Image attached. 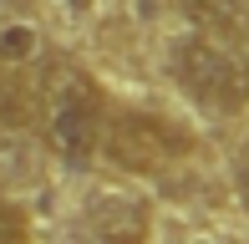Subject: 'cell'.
Wrapping results in <instances>:
<instances>
[{
    "instance_id": "cell-8",
    "label": "cell",
    "mask_w": 249,
    "mask_h": 244,
    "mask_svg": "<svg viewBox=\"0 0 249 244\" xmlns=\"http://www.w3.org/2000/svg\"><path fill=\"white\" fill-rule=\"evenodd\" d=\"M0 244H31L20 209H16V204H5V198H0Z\"/></svg>"
},
{
    "instance_id": "cell-3",
    "label": "cell",
    "mask_w": 249,
    "mask_h": 244,
    "mask_svg": "<svg viewBox=\"0 0 249 244\" xmlns=\"http://www.w3.org/2000/svg\"><path fill=\"white\" fill-rule=\"evenodd\" d=\"M102 153H107V163L122 168V173H158V168H168V163L188 158V153H194V138H188L183 127H173V122L153 117V112H117L102 127Z\"/></svg>"
},
{
    "instance_id": "cell-5",
    "label": "cell",
    "mask_w": 249,
    "mask_h": 244,
    "mask_svg": "<svg viewBox=\"0 0 249 244\" xmlns=\"http://www.w3.org/2000/svg\"><path fill=\"white\" fill-rule=\"evenodd\" d=\"M41 56V31L31 26V20H5L0 26V66H26Z\"/></svg>"
},
{
    "instance_id": "cell-9",
    "label": "cell",
    "mask_w": 249,
    "mask_h": 244,
    "mask_svg": "<svg viewBox=\"0 0 249 244\" xmlns=\"http://www.w3.org/2000/svg\"><path fill=\"white\" fill-rule=\"evenodd\" d=\"M234 183H239V198H244V209H249V142L239 148V158H234Z\"/></svg>"
},
{
    "instance_id": "cell-7",
    "label": "cell",
    "mask_w": 249,
    "mask_h": 244,
    "mask_svg": "<svg viewBox=\"0 0 249 244\" xmlns=\"http://www.w3.org/2000/svg\"><path fill=\"white\" fill-rule=\"evenodd\" d=\"M26 117H31V107H26V97H20V87L0 76V132L26 127Z\"/></svg>"
},
{
    "instance_id": "cell-1",
    "label": "cell",
    "mask_w": 249,
    "mask_h": 244,
    "mask_svg": "<svg viewBox=\"0 0 249 244\" xmlns=\"http://www.w3.org/2000/svg\"><path fill=\"white\" fill-rule=\"evenodd\" d=\"M102 127H107V102H102L92 76H61L46 102V148L66 168H87L102 153Z\"/></svg>"
},
{
    "instance_id": "cell-6",
    "label": "cell",
    "mask_w": 249,
    "mask_h": 244,
    "mask_svg": "<svg viewBox=\"0 0 249 244\" xmlns=\"http://www.w3.org/2000/svg\"><path fill=\"white\" fill-rule=\"evenodd\" d=\"M194 5L213 20V26H224V31L249 26V0H194Z\"/></svg>"
},
{
    "instance_id": "cell-2",
    "label": "cell",
    "mask_w": 249,
    "mask_h": 244,
    "mask_svg": "<svg viewBox=\"0 0 249 244\" xmlns=\"http://www.w3.org/2000/svg\"><path fill=\"white\" fill-rule=\"evenodd\" d=\"M168 66L183 82V92L203 107H219V112H239L249 102V71L219 41L209 36H178L173 51H168Z\"/></svg>"
},
{
    "instance_id": "cell-4",
    "label": "cell",
    "mask_w": 249,
    "mask_h": 244,
    "mask_svg": "<svg viewBox=\"0 0 249 244\" xmlns=\"http://www.w3.org/2000/svg\"><path fill=\"white\" fill-rule=\"evenodd\" d=\"M92 234L102 244H148V229H153V209L132 193H102L87 214Z\"/></svg>"
}]
</instances>
